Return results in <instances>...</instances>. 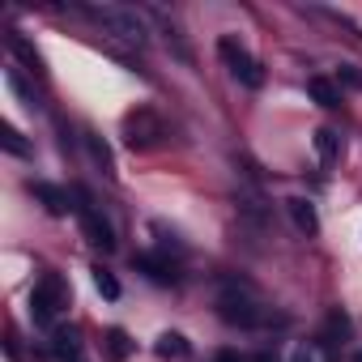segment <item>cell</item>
I'll return each instance as SVG.
<instances>
[{"mask_svg": "<svg viewBox=\"0 0 362 362\" xmlns=\"http://www.w3.org/2000/svg\"><path fill=\"white\" fill-rule=\"evenodd\" d=\"M86 18H94L103 30H111L115 39H124V43H132V47H145V22L132 13V9H111V5H103V9H81Z\"/></svg>", "mask_w": 362, "mask_h": 362, "instance_id": "6da1fadb", "label": "cell"}, {"mask_svg": "<svg viewBox=\"0 0 362 362\" xmlns=\"http://www.w3.org/2000/svg\"><path fill=\"white\" fill-rule=\"evenodd\" d=\"M218 56L226 60V69H230V77H235L239 86H247V90H260V86H264V69L256 64V56H252L243 43L218 39Z\"/></svg>", "mask_w": 362, "mask_h": 362, "instance_id": "7a4b0ae2", "label": "cell"}, {"mask_svg": "<svg viewBox=\"0 0 362 362\" xmlns=\"http://www.w3.org/2000/svg\"><path fill=\"white\" fill-rule=\"evenodd\" d=\"M162 136H166V124L149 107H136V111L124 115V141H128V149H153Z\"/></svg>", "mask_w": 362, "mask_h": 362, "instance_id": "3957f363", "label": "cell"}, {"mask_svg": "<svg viewBox=\"0 0 362 362\" xmlns=\"http://www.w3.org/2000/svg\"><path fill=\"white\" fill-rule=\"evenodd\" d=\"M64 303H69V286H64L56 273H43V281H39L35 294H30V320H35V324H52Z\"/></svg>", "mask_w": 362, "mask_h": 362, "instance_id": "277c9868", "label": "cell"}, {"mask_svg": "<svg viewBox=\"0 0 362 362\" xmlns=\"http://www.w3.org/2000/svg\"><path fill=\"white\" fill-rule=\"evenodd\" d=\"M218 315H222L226 324H239V328H256V324H260V307H256L239 286H226V290L218 294Z\"/></svg>", "mask_w": 362, "mask_h": 362, "instance_id": "5b68a950", "label": "cell"}, {"mask_svg": "<svg viewBox=\"0 0 362 362\" xmlns=\"http://www.w3.org/2000/svg\"><path fill=\"white\" fill-rule=\"evenodd\" d=\"M77 214H81V230H86V239L94 243V247H103V252H115V230L103 222V214L98 209H90V197L86 192H77Z\"/></svg>", "mask_w": 362, "mask_h": 362, "instance_id": "8992f818", "label": "cell"}, {"mask_svg": "<svg viewBox=\"0 0 362 362\" xmlns=\"http://www.w3.org/2000/svg\"><path fill=\"white\" fill-rule=\"evenodd\" d=\"M132 269L145 273V277L158 281V286H175V281H179V264H175L170 256H158V252H141V256H132Z\"/></svg>", "mask_w": 362, "mask_h": 362, "instance_id": "52a82bcc", "label": "cell"}, {"mask_svg": "<svg viewBox=\"0 0 362 362\" xmlns=\"http://www.w3.org/2000/svg\"><path fill=\"white\" fill-rule=\"evenodd\" d=\"M30 197H35L52 218H64V214L73 209V205H69V192H60L56 184H30Z\"/></svg>", "mask_w": 362, "mask_h": 362, "instance_id": "ba28073f", "label": "cell"}, {"mask_svg": "<svg viewBox=\"0 0 362 362\" xmlns=\"http://www.w3.org/2000/svg\"><path fill=\"white\" fill-rule=\"evenodd\" d=\"M52 354H56L60 362H77V358H81V337H77V328H56V332H52Z\"/></svg>", "mask_w": 362, "mask_h": 362, "instance_id": "9c48e42d", "label": "cell"}, {"mask_svg": "<svg viewBox=\"0 0 362 362\" xmlns=\"http://www.w3.org/2000/svg\"><path fill=\"white\" fill-rule=\"evenodd\" d=\"M286 209H290V218H294V226H298L303 235H315V230H320V218H315V205H311V201L290 197V201H286Z\"/></svg>", "mask_w": 362, "mask_h": 362, "instance_id": "30bf717a", "label": "cell"}, {"mask_svg": "<svg viewBox=\"0 0 362 362\" xmlns=\"http://www.w3.org/2000/svg\"><path fill=\"white\" fill-rule=\"evenodd\" d=\"M307 94H311L320 107H341V86L328 81V77H311V81H307Z\"/></svg>", "mask_w": 362, "mask_h": 362, "instance_id": "8fae6325", "label": "cell"}, {"mask_svg": "<svg viewBox=\"0 0 362 362\" xmlns=\"http://www.w3.org/2000/svg\"><path fill=\"white\" fill-rule=\"evenodd\" d=\"M315 153H320L324 166H332V162L341 158V136H337L332 128H315Z\"/></svg>", "mask_w": 362, "mask_h": 362, "instance_id": "7c38bea8", "label": "cell"}, {"mask_svg": "<svg viewBox=\"0 0 362 362\" xmlns=\"http://www.w3.org/2000/svg\"><path fill=\"white\" fill-rule=\"evenodd\" d=\"M345 337H349V315L345 311H328V320H324V345L337 349Z\"/></svg>", "mask_w": 362, "mask_h": 362, "instance_id": "4fadbf2b", "label": "cell"}, {"mask_svg": "<svg viewBox=\"0 0 362 362\" xmlns=\"http://www.w3.org/2000/svg\"><path fill=\"white\" fill-rule=\"evenodd\" d=\"M107 362H124L128 354H132V337L124 332V328H107Z\"/></svg>", "mask_w": 362, "mask_h": 362, "instance_id": "5bb4252c", "label": "cell"}, {"mask_svg": "<svg viewBox=\"0 0 362 362\" xmlns=\"http://www.w3.org/2000/svg\"><path fill=\"white\" fill-rule=\"evenodd\" d=\"M86 149H90V158H94V166H98V170H103V175L111 179V175H115V162H111V149H107V145H103V141H98L94 132H86Z\"/></svg>", "mask_w": 362, "mask_h": 362, "instance_id": "9a60e30c", "label": "cell"}, {"mask_svg": "<svg viewBox=\"0 0 362 362\" xmlns=\"http://www.w3.org/2000/svg\"><path fill=\"white\" fill-rule=\"evenodd\" d=\"M9 52H13V56H18L22 64H30L35 73L43 69V60H39V52H35V47H30V43H26V39H22L18 30H9Z\"/></svg>", "mask_w": 362, "mask_h": 362, "instance_id": "2e32d148", "label": "cell"}, {"mask_svg": "<svg viewBox=\"0 0 362 362\" xmlns=\"http://www.w3.org/2000/svg\"><path fill=\"white\" fill-rule=\"evenodd\" d=\"M153 349H158V358H188V341L179 332H162Z\"/></svg>", "mask_w": 362, "mask_h": 362, "instance_id": "e0dca14e", "label": "cell"}, {"mask_svg": "<svg viewBox=\"0 0 362 362\" xmlns=\"http://www.w3.org/2000/svg\"><path fill=\"white\" fill-rule=\"evenodd\" d=\"M0 145H5L9 153H18V158H26L30 153V145H26V136L13 128V124H0Z\"/></svg>", "mask_w": 362, "mask_h": 362, "instance_id": "ac0fdd59", "label": "cell"}, {"mask_svg": "<svg viewBox=\"0 0 362 362\" xmlns=\"http://www.w3.org/2000/svg\"><path fill=\"white\" fill-rule=\"evenodd\" d=\"M5 81H9V90H13V94H18V98L26 103V107H35V90L26 86V77H22L18 69H9V73H5Z\"/></svg>", "mask_w": 362, "mask_h": 362, "instance_id": "d6986e66", "label": "cell"}, {"mask_svg": "<svg viewBox=\"0 0 362 362\" xmlns=\"http://www.w3.org/2000/svg\"><path fill=\"white\" fill-rule=\"evenodd\" d=\"M94 286H98V294H103V298H119V281H115L107 269H94Z\"/></svg>", "mask_w": 362, "mask_h": 362, "instance_id": "ffe728a7", "label": "cell"}, {"mask_svg": "<svg viewBox=\"0 0 362 362\" xmlns=\"http://www.w3.org/2000/svg\"><path fill=\"white\" fill-rule=\"evenodd\" d=\"M337 86H345V90H362V69H358V64H341V69H337Z\"/></svg>", "mask_w": 362, "mask_h": 362, "instance_id": "44dd1931", "label": "cell"}, {"mask_svg": "<svg viewBox=\"0 0 362 362\" xmlns=\"http://www.w3.org/2000/svg\"><path fill=\"white\" fill-rule=\"evenodd\" d=\"M214 362H243V358H239V354H235V349H222V354H218V358H214Z\"/></svg>", "mask_w": 362, "mask_h": 362, "instance_id": "7402d4cb", "label": "cell"}, {"mask_svg": "<svg viewBox=\"0 0 362 362\" xmlns=\"http://www.w3.org/2000/svg\"><path fill=\"white\" fill-rule=\"evenodd\" d=\"M290 362H311V354H307V349H294V358H290Z\"/></svg>", "mask_w": 362, "mask_h": 362, "instance_id": "603a6c76", "label": "cell"}, {"mask_svg": "<svg viewBox=\"0 0 362 362\" xmlns=\"http://www.w3.org/2000/svg\"><path fill=\"white\" fill-rule=\"evenodd\" d=\"M354 362H362V354H358V358H354Z\"/></svg>", "mask_w": 362, "mask_h": 362, "instance_id": "cb8c5ba5", "label": "cell"}]
</instances>
